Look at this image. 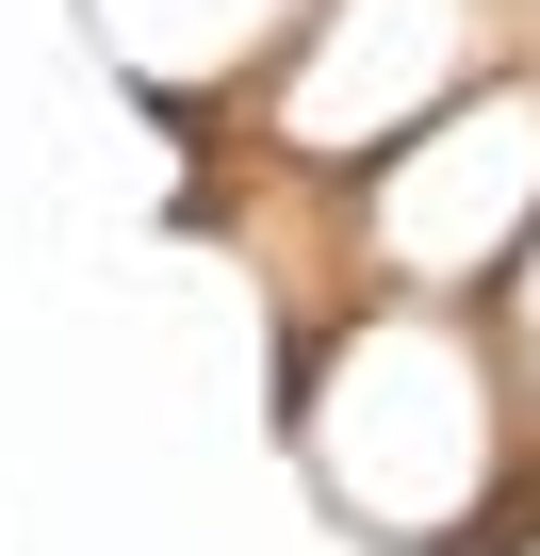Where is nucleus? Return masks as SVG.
Segmentation results:
<instances>
[{"label":"nucleus","instance_id":"obj_4","mask_svg":"<svg viewBox=\"0 0 540 556\" xmlns=\"http://www.w3.org/2000/svg\"><path fill=\"white\" fill-rule=\"evenodd\" d=\"M491 344H507V377H524V426H540V245L507 262V295H491Z\"/></svg>","mask_w":540,"mask_h":556},{"label":"nucleus","instance_id":"obj_3","mask_svg":"<svg viewBox=\"0 0 540 556\" xmlns=\"http://www.w3.org/2000/svg\"><path fill=\"white\" fill-rule=\"evenodd\" d=\"M83 34L115 50V83L180 131H229L262 99V66H279L312 34V0H83Z\"/></svg>","mask_w":540,"mask_h":556},{"label":"nucleus","instance_id":"obj_2","mask_svg":"<svg viewBox=\"0 0 540 556\" xmlns=\"http://www.w3.org/2000/svg\"><path fill=\"white\" fill-rule=\"evenodd\" d=\"M344 213V278L361 295H442V312H491L507 262L540 245V66L475 83L459 115H426Z\"/></svg>","mask_w":540,"mask_h":556},{"label":"nucleus","instance_id":"obj_1","mask_svg":"<svg viewBox=\"0 0 540 556\" xmlns=\"http://www.w3.org/2000/svg\"><path fill=\"white\" fill-rule=\"evenodd\" d=\"M279 442L361 556H524L540 426L491 312L442 295H328L279 328Z\"/></svg>","mask_w":540,"mask_h":556}]
</instances>
